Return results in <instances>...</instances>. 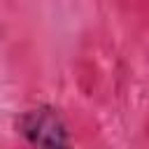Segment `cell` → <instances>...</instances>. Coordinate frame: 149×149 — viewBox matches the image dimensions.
I'll return each mask as SVG.
<instances>
[{"label":"cell","instance_id":"6da1fadb","mask_svg":"<svg viewBox=\"0 0 149 149\" xmlns=\"http://www.w3.org/2000/svg\"><path fill=\"white\" fill-rule=\"evenodd\" d=\"M16 130L33 149H72L68 123L54 105L42 102L21 112Z\"/></svg>","mask_w":149,"mask_h":149}]
</instances>
